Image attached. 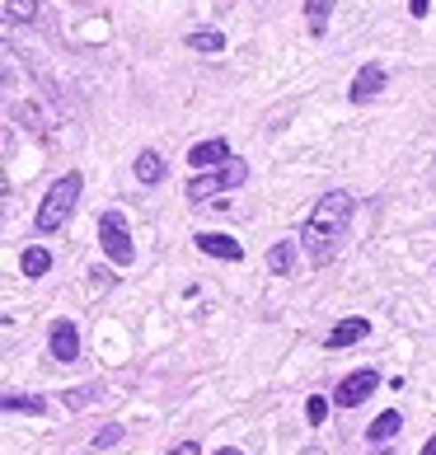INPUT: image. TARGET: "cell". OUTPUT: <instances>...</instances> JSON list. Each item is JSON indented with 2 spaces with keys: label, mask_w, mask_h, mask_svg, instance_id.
<instances>
[{
  "label": "cell",
  "mask_w": 436,
  "mask_h": 455,
  "mask_svg": "<svg viewBox=\"0 0 436 455\" xmlns=\"http://www.w3.org/2000/svg\"><path fill=\"white\" fill-rule=\"evenodd\" d=\"M347 221H352V193H324L320 202H314L310 221H305V230H300L310 263L324 267L333 254H338V240H343Z\"/></svg>",
  "instance_id": "obj_1"
},
{
  "label": "cell",
  "mask_w": 436,
  "mask_h": 455,
  "mask_svg": "<svg viewBox=\"0 0 436 455\" xmlns=\"http://www.w3.org/2000/svg\"><path fill=\"white\" fill-rule=\"evenodd\" d=\"M75 197H80V174H61L38 207V230H61L75 212Z\"/></svg>",
  "instance_id": "obj_2"
},
{
  "label": "cell",
  "mask_w": 436,
  "mask_h": 455,
  "mask_svg": "<svg viewBox=\"0 0 436 455\" xmlns=\"http://www.w3.org/2000/svg\"><path fill=\"white\" fill-rule=\"evenodd\" d=\"M99 244H104V254L113 263H123V267L137 259V244H131V230H127L123 212H104V216H99Z\"/></svg>",
  "instance_id": "obj_3"
},
{
  "label": "cell",
  "mask_w": 436,
  "mask_h": 455,
  "mask_svg": "<svg viewBox=\"0 0 436 455\" xmlns=\"http://www.w3.org/2000/svg\"><path fill=\"white\" fill-rule=\"evenodd\" d=\"M244 179H249V164H244V160H226L221 170H207V174L188 179V197H193V202H202V197H211V193L240 188Z\"/></svg>",
  "instance_id": "obj_4"
},
{
  "label": "cell",
  "mask_w": 436,
  "mask_h": 455,
  "mask_svg": "<svg viewBox=\"0 0 436 455\" xmlns=\"http://www.w3.org/2000/svg\"><path fill=\"white\" fill-rule=\"evenodd\" d=\"M376 385H380L376 371H352V376L338 385V395H333V403H343V409H357L361 399H371V395H376Z\"/></svg>",
  "instance_id": "obj_5"
},
{
  "label": "cell",
  "mask_w": 436,
  "mask_h": 455,
  "mask_svg": "<svg viewBox=\"0 0 436 455\" xmlns=\"http://www.w3.org/2000/svg\"><path fill=\"white\" fill-rule=\"evenodd\" d=\"M384 90V66L380 61H366L361 71H357V80H352V104H366V99H376Z\"/></svg>",
  "instance_id": "obj_6"
},
{
  "label": "cell",
  "mask_w": 436,
  "mask_h": 455,
  "mask_svg": "<svg viewBox=\"0 0 436 455\" xmlns=\"http://www.w3.org/2000/svg\"><path fill=\"white\" fill-rule=\"evenodd\" d=\"M47 343H52V357L57 362H75L80 357V333H75L71 319H57L52 333H47Z\"/></svg>",
  "instance_id": "obj_7"
},
{
  "label": "cell",
  "mask_w": 436,
  "mask_h": 455,
  "mask_svg": "<svg viewBox=\"0 0 436 455\" xmlns=\"http://www.w3.org/2000/svg\"><path fill=\"white\" fill-rule=\"evenodd\" d=\"M226 160H234V156H230V146H226L221 137H216V141H202V146H193V150H188V164H197L202 174H207V170H221Z\"/></svg>",
  "instance_id": "obj_8"
},
{
  "label": "cell",
  "mask_w": 436,
  "mask_h": 455,
  "mask_svg": "<svg viewBox=\"0 0 436 455\" xmlns=\"http://www.w3.org/2000/svg\"><path fill=\"white\" fill-rule=\"evenodd\" d=\"M197 249L202 254H211V259H226V263H240L244 259V249H240V240H230V235H197Z\"/></svg>",
  "instance_id": "obj_9"
},
{
  "label": "cell",
  "mask_w": 436,
  "mask_h": 455,
  "mask_svg": "<svg viewBox=\"0 0 436 455\" xmlns=\"http://www.w3.org/2000/svg\"><path fill=\"white\" fill-rule=\"evenodd\" d=\"M366 333H371V324H366V319H343V324L324 339V347H352V343H361Z\"/></svg>",
  "instance_id": "obj_10"
},
{
  "label": "cell",
  "mask_w": 436,
  "mask_h": 455,
  "mask_svg": "<svg viewBox=\"0 0 436 455\" xmlns=\"http://www.w3.org/2000/svg\"><path fill=\"white\" fill-rule=\"evenodd\" d=\"M5 14L14 24H38L43 20V0H5Z\"/></svg>",
  "instance_id": "obj_11"
},
{
  "label": "cell",
  "mask_w": 436,
  "mask_h": 455,
  "mask_svg": "<svg viewBox=\"0 0 436 455\" xmlns=\"http://www.w3.org/2000/svg\"><path fill=\"white\" fill-rule=\"evenodd\" d=\"M10 117H14V123H24V127L33 132V137H47V117H43L38 108H33V104H14V108H10Z\"/></svg>",
  "instance_id": "obj_12"
},
{
  "label": "cell",
  "mask_w": 436,
  "mask_h": 455,
  "mask_svg": "<svg viewBox=\"0 0 436 455\" xmlns=\"http://www.w3.org/2000/svg\"><path fill=\"white\" fill-rule=\"evenodd\" d=\"M20 267H24V277H43L47 267H52V254H47L43 244H33V249H24V259H20Z\"/></svg>",
  "instance_id": "obj_13"
},
{
  "label": "cell",
  "mask_w": 436,
  "mask_h": 455,
  "mask_svg": "<svg viewBox=\"0 0 436 455\" xmlns=\"http://www.w3.org/2000/svg\"><path fill=\"white\" fill-rule=\"evenodd\" d=\"M291 263H296V249H291L287 240H277L273 249H267V273H281V277H287Z\"/></svg>",
  "instance_id": "obj_14"
},
{
  "label": "cell",
  "mask_w": 436,
  "mask_h": 455,
  "mask_svg": "<svg viewBox=\"0 0 436 455\" xmlns=\"http://www.w3.org/2000/svg\"><path fill=\"white\" fill-rule=\"evenodd\" d=\"M137 179L141 183H160L164 179V160L155 156V150H141V156H137Z\"/></svg>",
  "instance_id": "obj_15"
},
{
  "label": "cell",
  "mask_w": 436,
  "mask_h": 455,
  "mask_svg": "<svg viewBox=\"0 0 436 455\" xmlns=\"http://www.w3.org/2000/svg\"><path fill=\"white\" fill-rule=\"evenodd\" d=\"M399 427H404V418H399V413L390 409V413H380V418H376L366 436H371V442H390V436H399Z\"/></svg>",
  "instance_id": "obj_16"
},
{
  "label": "cell",
  "mask_w": 436,
  "mask_h": 455,
  "mask_svg": "<svg viewBox=\"0 0 436 455\" xmlns=\"http://www.w3.org/2000/svg\"><path fill=\"white\" fill-rule=\"evenodd\" d=\"M188 47H193V52H221V47H226V33L197 28V33H188Z\"/></svg>",
  "instance_id": "obj_17"
},
{
  "label": "cell",
  "mask_w": 436,
  "mask_h": 455,
  "mask_svg": "<svg viewBox=\"0 0 436 455\" xmlns=\"http://www.w3.org/2000/svg\"><path fill=\"white\" fill-rule=\"evenodd\" d=\"M305 24L314 38H324V28H329V0H305Z\"/></svg>",
  "instance_id": "obj_18"
},
{
  "label": "cell",
  "mask_w": 436,
  "mask_h": 455,
  "mask_svg": "<svg viewBox=\"0 0 436 455\" xmlns=\"http://www.w3.org/2000/svg\"><path fill=\"white\" fill-rule=\"evenodd\" d=\"M5 413H47V399H38V395H10Z\"/></svg>",
  "instance_id": "obj_19"
},
{
  "label": "cell",
  "mask_w": 436,
  "mask_h": 455,
  "mask_svg": "<svg viewBox=\"0 0 436 455\" xmlns=\"http://www.w3.org/2000/svg\"><path fill=\"white\" fill-rule=\"evenodd\" d=\"M99 395H104L99 385H85V390H71V395H66L61 403H66V409H85V403H94Z\"/></svg>",
  "instance_id": "obj_20"
},
{
  "label": "cell",
  "mask_w": 436,
  "mask_h": 455,
  "mask_svg": "<svg viewBox=\"0 0 436 455\" xmlns=\"http://www.w3.org/2000/svg\"><path fill=\"white\" fill-rule=\"evenodd\" d=\"M305 418H310V423H324V418H329V399L314 395V399L305 403Z\"/></svg>",
  "instance_id": "obj_21"
},
{
  "label": "cell",
  "mask_w": 436,
  "mask_h": 455,
  "mask_svg": "<svg viewBox=\"0 0 436 455\" xmlns=\"http://www.w3.org/2000/svg\"><path fill=\"white\" fill-rule=\"evenodd\" d=\"M123 442V427H104V432H94V446L104 451V446H117Z\"/></svg>",
  "instance_id": "obj_22"
},
{
  "label": "cell",
  "mask_w": 436,
  "mask_h": 455,
  "mask_svg": "<svg viewBox=\"0 0 436 455\" xmlns=\"http://www.w3.org/2000/svg\"><path fill=\"white\" fill-rule=\"evenodd\" d=\"M170 455H202V451H197V442H178Z\"/></svg>",
  "instance_id": "obj_23"
},
{
  "label": "cell",
  "mask_w": 436,
  "mask_h": 455,
  "mask_svg": "<svg viewBox=\"0 0 436 455\" xmlns=\"http://www.w3.org/2000/svg\"><path fill=\"white\" fill-rule=\"evenodd\" d=\"M408 14H417V20H423V14H427V0H408Z\"/></svg>",
  "instance_id": "obj_24"
},
{
  "label": "cell",
  "mask_w": 436,
  "mask_h": 455,
  "mask_svg": "<svg viewBox=\"0 0 436 455\" xmlns=\"http://www.w3.org/2000/svg\"><path fill=\"white\" fill-rule=\"evenodd\" d=\"M423 455H436V436H427V446H423Z\"/></svg>",
  "instance_id": "obj_25"
},
{
  "label": "cell",
  "mask_w": 436,
  "mask_h": 455,
  "mask_svg": "<svg viewBox=\"0 0 436 455\" xmlns=\"http://www.w3.org/2000/svg\"><path fill=\"white\" fill-rule=\"evenodd\" d=\"M216 455H240V451H216Z\"/></svg>",
  "instance_id": "obj_26"
},
{
  "label": "cell",
  "mask_w": 436,
  "mask_h": 455,
  "mask_svg": "<svg viewBox=\"0 0 436 455\" xmlns=\"http://www.w3.org/2000/svg\"><path fill=\"white\" fill-rule=\"evenodd\" d=\"M376 455H394V451H376Z\"/></svg>",
  "instance_id": "obj_27"
}]
</instances>
